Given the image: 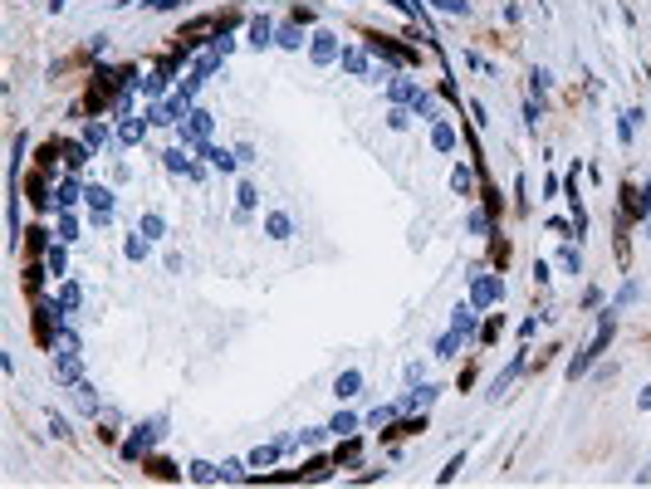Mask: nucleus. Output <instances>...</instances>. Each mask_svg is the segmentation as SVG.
Instances as JSON below:
<instances>
[{"label":"nucleus","mask_w":651,"mask_h":489,"mask_svg":"<svg viewBox=\"0 0 651 489\" xmlns=\"http://www.w3.org/2000/svg\"><path fill=\"white\" fill-rule=\"evenodd\" d=\"M612 328H617V313L607 308V313L598 318V333L588 338V348H583V353H578V357L568 362V382H573V377H583V372H588V367H593V362H598L602 353H607V343H612Z\"/></svg>","instance_id":"f257e3e1"},{"label":"nucleus","mask_w":651,"mask_h":489,"mask_svg":"<svg viewBox=\"0 0 651 489\" xmlns=\"http://www.w3.org/2000/svg\"><path fill=\"white\" fill-rule=\"evenodd\" d=\"M162 436H167V416H152V421L132 426V436L122 440V460H142V455H147Z\"/></svg>","instance_id":"f03ea898"},{"label":"nucleus","mask_w":651,"mask_h":489,"mask_svg":"<svg viewBox=\"0 0 651 489\" xmlns=\"http://www.w3.org/2000/svg\"><path fill=\"white\" fill-rule=\"evenodd\" d=\"M500 298H505L500 274H480V279H475V293H470V303H475V308H490V303H500Z\"/></svg>","instance_id":"7ed1b4c3"},{"label":"nucleus","mask_w":651,"mask_h":489,"mask_svg":"<svg viewBox=\"0 0 651 489\" xmlns=\"http://www.w3.org/2000/svg\"><path fill=\"white\" fill-rule=\"evenodd\" d=\"M54 377H59L64 387H79V382H84V362H79V353H64V348H59V357H54Z\"/></svg>","instance_id":"20e7f679"},{"label":"nucleus","mask_w":651,"mask_h":489,"mask_svg":"<svg viewBox=\"0 0 651 489\" xmlns=\"http://www.w3.org/2000/svg\"><path fill=\"white\" fill-rule=\"evenodd\" d=\"M338 54H343L338 34H333V30H319V34H314V44H309V59H314V64H333Z\"/></svg>","instance_id":"39448f33"},{"label":"nucleus","mask_w":651,"mask_h":489,"mask_svg":"<svg viewBox=\"0 0 651 489\" xmlns=\"http://www.w3.org/2000/svg\"><path fill=\"white\" fill-rule=\"evenodd\" d=\"M84 196H89V205H94V225H108L113 220V191L108 186H89Z\"/></svg>","instance_id":"423d86ee"},{"label":"nucleus","mask_w":651,"mask_h":489,"mask_svg":"<svg viewBox=\"0 0 651 489\" xmlns=\"http://www.w3.org/2000/svg\"><path fill=\"white\" fill-rule=\"evenodd\" d=\"M84 142H89L94 152H99V147H103V152H118V147H122V142L108 132V122H89V127H84Z\"/></svg>","instance_id":"0eeeda50"},{"label":"nucleus","mask_w":651,"mask_h":489,"mask_svg":"<svg viewBox=\"0 0 651 489\" xmlns=\"http://www.w3.org/2000/svg\"><path fill=\"white\" fill-rule=\"evenodd\" d=\"M196 152H201L216 172H235V167H240V157H235V152H225V147H216V142H201Z\"/></svg>","instance_id":"6e6552de"},{"label":"nucleus","mask_w":651,"mask_h":489,"mask_svg":"<svg viewBox=\"0 0 651 489\" xmlns=\"http://www.w3.org/2000/svg\"><path fill=\"white\" fill-rule=\"evenodd\" d=\"M187 152H191V147H167V152H162L167 172H177V177H191V172H196V162H191Z\"/></svg>","instance_id":"1a4fd4ad"},{"label":"nucleus","mask_w":651,"mask_h":489,"mask_svg":"<svg viewBox=\"0 0 651 489\" xmlns=\"http://www.w3.org/2000/svg\"><path fill=\"white\" fill-rule=\"evenodd\" d=\"M475 318H480V308H475V303H455V313H450V328H455L460 338H470V333H475Z\"/></svg>","instance_id":"9d476101"},{"label":"nucleus","mask_w":651,"mask_h":489,"mask_svg":"<svg viewBox=\"0 0 651 489\" xmlns=\"http://www.w3.org/2000/svg\"><path fill=\"white\" fill-rule=\"evenodd\" d=\"M250 44H255V49H270V44H274V25H270V15H255V20H250Z\"/></svg>","instance_id":"9b49d317"},{"label":"nucleus","mask_w":651,"mask_h":489,"mask_svg":"<svg viewBox=\"0 0 651 489\" xmlns=\"http://www.w3.org/2000/svg\"><path fill=\"white\" fill-rule=\"evenodd\" d=\"M79 303H84V289H79L74 279H69V284H59V293H54V308H59V313H74Z\"/></svg>","instance_id":"f8f14e48"},{"label":"nucleus","mask_w":651,"mask_h":489,"mask_svg":"<svg viewBox=\"0 0 651 489\" xmlns=\"http://www.w3.org/2000/svg\"><path fill=\"white\" fill-rule=\"evenodd\" d=\"M358 391H362V372H358V367L338 372V382H333V396H343V401H348V396H358Z\"/></svg>","instance_id":"ddd939ff"},{"label":"nucleus","mask_w":651,"mask_h":489,"mask_svg":"<svg viewBox=\"0 0 651 489\" xmlns=\"http://www.w3.org/2000/svg\"><path fill=\"white\" fill-rule=\"evenodd\" d=\"M338 64H343L348 74H358V79H372V69H367V54H362V49H343V54H338Z\"/></svg>","instance_id":"4468645a"},{"label":"nucleus","mask_w":651,"mask_h":489,"mask_svg":"<svg viewBox=\"0 0 651 489\" xmlns=\"http://www.w3.org/2000/svg\"><path fill=\"white\" fill-rule=\"evenodd\" d=\"M519 372H524V357H510V367H505V372L490 382V396H505V391H510V382H514Z\"/></svg>","instance_id":"2eb2a0df"},{"label":"nucleus","mask_w":651,"mask_h":489,"mask_svg":"<svg viewBox=\"0 0 651 489\" xmlns=\"http://www.w3.org/2000/svg\"><path fill=\"white\" fill-rule=\"evenodd\" d=\"M265 230H270V240H289V235H294V220H289L284 210H274V215L265 220Z\"/></svg>","instance_id":"dca6fc26"},{"label":"nucleus","mask_w":651,"mask_h":489,"mask_svg":"<svg viewBox=\"0 0 651 489\" xmlns=\"http://www.w3.org/2000/svg\"><path fill=\"white\" fill-rule=\"evenodd\" d=\"M436 396H441V387H417L412 396H402L397 406H402V411H417V406H431Z\"/></svg>","instance_id":"f3484780"},{"label":"nucleus","mask_w":651,"mask_h":489,"mask_svg":"<svg viewBox=\"0 0 651 489\" xmlns=\"http://www.w3.org/2000/svg\"><path fill=\"white\" fill-rule=\"evenodd\" d=\"M142 132H147V122H137V118H122V127H118V142H122V147H132V142H142Z\"/></svg>","instance_id":"a211bd4d"},{"label":"nucleus","mask_w":651,"mask_h":489,"mask_svg":"<svg viewBox=\"0 0 651 489\" xmlns=\"http://www.w3.org/2000/svg\"><path fill=\"white\" fill-rule=\"evenodd\" d=\"M137 230H142V235H147V240H162V235H167V220H162V215H157V210H147V215H142V220H137Z\"/></svg>","instance_id":"6ab92c4d"},{"label":"nucleus","mask_w":651,"mask_h":489,"mask_svg":"<svg viewBox=\"0 0 651 489\" xmlns=\"http://www.w3.org/2000/svg\"><path fill=\"white\" fill-rule=\"evenodd\" d=\"M147 250H152V240H147L142 230H137V235H127V245H122V255H127L132 265H137V260H147Z\"/></svg>","instance_id":"aec40b11"},{"label":"nucleus","mask_w":651,"mask_h":489,"mask_svg":"<svg viewBox=\"0 0 651 489\" xmlns=\"http://www.w3.org/2000/svg\"><path fill=\"white\" fill-rule=\"evenodd\" d=\"M49 274H54V279L69 274V245H49Z\"/></svg>","instance_id":"412c9836"},{"label":"nucleus","mask_w":651,"mask_h":489,"mask_svg":"<svg viewBox=\"0 0 651 489\" xmlns=\"http://www.w3.org/2000/svg\"><path fill=\"white\" fill-rule=\"evenodd\" d=\"M328 431H333V436H343V440H348V436H358V416H353V411H338V416H333V421H328Z\"/></svg>","instance_id":"4be33fe9"},{"label":"nucleus","mask_w":651,"mask_h":489,"mask_svg":"<svg viewBox=\"0 0 651 489\" xmlns=\"http://www.w3.org/2000/svg\"><path fill=\"white\" fill-rule=\"evenodd\" d=\"M274 455H284V450H279V440H274V445H255V450H250V470L274 465Z\"/></svg>","instance_id":"5701e85b"},{"label":"nucleus","mask_w":651,"mask_h":489,"mask_svg":"<svg viewBox=\"0 0 651 489\" xmlns=\"http://www.w3.org/2000/svg\"><path fill=\"white\" fill-rule=\"evenodd\" d=\"M431 147H436V152H455V127H450V122H436Z\"/></svg>","instance_id":"b1692460"},{"label":"nucleus","mask_w":651,"mask_h":489,"mask_svg":"<svg viewBox=\"0 0 651 489\" xmlns=\"http://www.w3.org/2000/svg\"><path fill=\"white\" fill-rule=\"evenodd\" d=\"M74 201H79V182H74V177H64V182H59V191H54V205H59V210H69Z\"/></svg>","instance_id":"393cba45"},{"label":"nucleus","mask_w":651,"mask_h":489,"mask_svg":"<svg viewBox=\"0 0 651 489\" xmlns=\"http://www.w3.org/2000/svg\"><path fill=\"white\" fill-rule=\"evenodd\" d=\"M69 391H74V406H79V411H89V416L99 411V396H94L89 382H79V387H69Z\"/></svg>","instance_id":"a878e982"},{"label":"nucleus","mask_w":651,"mask_h":489,"mask_svg":"<svg viewBox=\"0 0 651 489\" xmlns=\"http://www.w3.org/2000/svg\"><path fill=\"white\" fill-rule=\"evenodd\" d=\"M274 44H279V49H299V44H304L299 25H279V30H274Z\"/></svg>","instance_id":"bb28decb"},{"label":"nucleus","mask_w":651,"mask_h":489,"mask_svg":"<svg viewBox=\"0 0 651 489\" xmlns=\"http://www.w3.org/2000/svg\"><path fill=\"white\" fill-rule=\"evenodd\" d=\"M460 343H465V338H460L455 328H450V333H441V343H436V357H455V353H460Z\"/></svg>","instance_id":"cd10ccee"},{"label":"nucleus","mask_w":651,"mask_h":489,"mask_svg":"<svg viewBox=\"0 0 651 489\" xmlns=\"http://www.w3.org/2000/svg\"><path fill=\"white\" fill-rule=\"evenodd\" d=\"M392 98H397V103H417V98H422V89H417L412 79H397V84H392Z\"/></svg>","instance_id":"c85d7f7f"},{"label":"nucleus","mask_w":651,"mask_h":489,"mask_svg":"<svg viewBox=\"0 0 651 489\" xmlns=\"http://www.w3.org/2000/svg\"><path fill=\"white\" fill-rule=\"evenodd\" d=\"M358 455H362V445H358L353 436H348V445H338V450H333V460H338V465H358Z\"/></svg>","instance_id":"c756f323"},{"label":"nucleus","mask_w":651,"mask_h":489,"mask_svg":"<svg viewBox=\"0 0 651 489\" xmlns=\"http://www.w3.org/2000/svg\"><path fill=\"white\" fill-rule=\"evenodd\" d=\"M191 480H196V485H216L220 470H216V465H206V460H196V465H191Z\"/></svg>","instance_id":"7c9ffc66"},{"label":"nucleus","mask_w":651,"mask_h":489,"mask_svg":"<svg viewBox=\"0 0 651 489\" xmlns=\"http://www.w3.org/2000/svg\"><path fill=\"white\" fill-rule=\"evenodd\" d=\"M470 186H475V182H470V167H455V172H450V191L470 196Z\"/></svg>","instance_id":"2f4dec72"},{"label":"nucleus","mask_w":651,"mask_h":489,"mask_svg":"<svg viewBox=\"0 0 651 489\" xmlns=\"http://www.w3.org/2000/svg\"><path fill=\"white\" fill-rule=\"evenodd\" d=\"M412 113H422L426 122H441V108H436V98H426V94H422L417 103H412Z\"/></svg>","instance_id":"473e14b6"},{"label":"nucleus","mask_w":651,"mask_h":489,"mask_svg":"<svg viewBox=\"0 0 651 489\" xmlns=\"http://www.w3.org/2000/svg\"><path fill=\"white\" fill-rule=\"evenodd\" d=\"M558 265H563L568 274H578V269H583V255H578L573 245H563V250H558Z\"/></svg>","instance_id":"72a5a7b5"},{"label":"nucleus","mask_w":651,"mask_h":489,"mask_svg":"<svg viewBox=\"0 0 651 489\" xmlns=\"http://www.w3.org/2000/svg\"><path fill=\"white\" fill-rule=\"evenodd\" d=\"M324 436H333L328 426H309V431H299V450H304V445H324Z\"/></svg>","instance_id":"f704fd0d"},{"label":"nucleus","mask_w":651,"mask_h":489,"mask_svg":"<svg viewBox=\"0 0 651 489\" xmlns=\"http://www.w3.org/2000/svg\"><path fill=\"white\" fill-rule=\"evenodd\" d=\"M59 240H64V245H69V240H79V220H74L69 210L59 215Z\"/></svg>","instance_id":"c9c22d12"},{"label":"nucleus","mask_w":651,"mask_h":489,"mask_svg":"<svg viewBox=\"0 0 651 489\" xmlns=\"http://www.w3.org/2000/svg\"><path fill=\"white\" fill-rule=\"evenodd\" d=\"M460 465H465V450H455V460H450V465H445V470L436 475V485H450V480L460 475Z\"/></svg>","instance_id":"e433bc0d"},{"label":"nucleus","mask_w":651,"mask_h":489,"mask_svg":"<svg viewBox=\"0 0 651 489\" xmlns=\"http://www.w3.org/2000/svg\"><path fill=\"white\" fill-rule=\"evenodd\" d=\"M637 293H642V289H637V284H627V289L617 293V298H612V303H607V308H612V313H622V308H627V303H637Z\"/></svg>","instance_id":"4c0bfd02"},{"label":"nucleus","mask_w":651,"mask_h":489,"mask_svg":"<svg viewBox=\"0 0 651 489\" xmlns=\"http://www.w3.org/2000/svg\"><path fill=\"white\" fill-rule=\"evenodd\" d=\"M465 230H470V235H485V230H490V215H485V210H470Z\"/></svg>","instance_id":"58836bf2"},{"label":"nucleus","mask_w":651,"mask_h":489,"mask_svg":"<svg viewBox=\"0 0 651 489\" xmlns=\"http://www.w3.org/2000/svg\"><path fill=\"white\" fill-rule=\"evenodd\" d=\"M245 465H250V460H225V465H220V480H245Z\"/></svg>","instance_id":"ea45409f"},{"label":"nucleus","mask_w":651,"mask_h":489,"mask_svg":"<svg viewBox=\"0 0 651 489\" xmlns=\"http://www.w3.org/2000/svg\"><path fill=\"white\" fill-rule=\"evenodd\" d=\"M431 5L441 10V15H470V5H465V0H431Z\"/></svg>","instance_id":"a19ab883"},{"label":"nucleus","mask_w":651,"mask_h":489,"mask_svg":"<svg viewBox=\"0 0 651 489\" xmlns=\"http://www.w3.org/2000/svg\"><path fill=\"white\" fill-rule=\"evenodd\" d=\"M407 122H412V113H407V108H402V103H397V108H392V113H387V127H397V132H402V127H407Z\"/></svg>","instance_id":"79ce46f5"},{"label":"nucleus","mask_w":651,"mask_h":489,"mask_svg":"<svg viewBox=\"0 0 651 489\" xmlns=\"http://www.w3.org/2000/svg\"><path fill=\"white\" fill-rule=\"evenodd\" d=\"M397 411H402V406H377V411H372V416H367V426H387V421H392V416H397Z\"/></svg>","instance_id":"37998d69"},{"label":"nucleus","mask_w":651,"mask_h":489,"mask_svg":"<svg viewBox=\"0 0 651 489\" xmlns=\"http://www.w3.org/2000/svg\"><path fill=\"white\" fill-rule=\"evenodd\" d=\"M480 338H485V343H495V338H500V313H495V318H485V323H480Z\"/></svg>","instance_id":"c03bdc74"},{"label":"nucleus","mask_w":651,"mask_h":489,"mask_svg":"<svg viewBox=\"0 0 651 489\" xmlns=\"http://www.w3.org/2000/svg\"><path fill=\"white\" fill-rule=\"evenodd\" d=\"M255 201H260V191H255V186H250V182H245V186H240V210H250V205H255Z\"/></svg>","instance_id":"a18cd8bd"},{"label":"nucleus","mask_w":651,"mask_h":489,"mask_svg":"<svg viewBox=\"0 0 651 489\" xmlns=\"http://www.w3.org/2000/svg\"><path fill=\"white\" fill-rule=\"evenodd\" d=\"M152 10H182V0H147Z\"/></svg>","instance_id":"49530a36"},{"label":"nucleus","mask_w":651,"mask_h":489,"mask_svg":"<svg viewBox=\"0 0 651 489\" xmlns=\"http://www.w3.org/2000/svg\"><path fill=\"white\" fill-rule=\"evenodd\" d=\"M637 406H642V411H651V387L642 391V396H637Z\"/></svg>","instance_id":"de8ad7c7"},{"label":"nucleus","mask_w":651,"mask_h":489,"mask_svg":"<svg viewBox=\"0 0 651 489\" xmlns=\"http://www.w3.org/2000/svg\"><path fill=\"white\" fill-rule=\"evenodd\" d=\"M642 205L651 210V177H647V186H642Z\"/></svg>","instance_id":"09e8293b"},{"label":"nucleus","mask_w":651,"mask_h":489,"mask_svg":"<svg viewBox=\"0 0 651 489\" xmlns=\"http://www.w3.org/2000/svg\"><path fill=\"white\" fill-rule=\"evenodd\" d=\"M647 235H651V210H647Z\"/></svg>","instance_id":"8fccbe9b"}]
</instances>
